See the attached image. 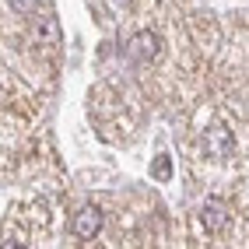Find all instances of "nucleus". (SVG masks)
<instances>
[{"mask_svg":"<svg viewBox=\"0 0 249 249\" xmlns=\"http://www.w3.org/2000/svg\"><path fill=\"white\" fill-rule=\"evenodd\" d=\"M158 53H161V42H158L155 32H137V36L126 42V56H130V63H137V67H147L151 60H158Z\"/></svg>","mask_w":249,"mask_h":249,"instance_id":"obj_1","label":"nucleus"},{"mask_svg":"<svg viewBox=\"0 0 249 249\" xmlns=\"http://www.w3.org/2000/svg\"><path fill=\"white\" fill-rule=\"evenodd\" d=\"M98 231H102V211L98 207H81L77 214H74V235L77 239H95Z\"/></svg>","mask_w":249,"mask_h":249,"instance_id":"obj_2","label":"nucleus"},{"mask_svg":"<svg viewBox=\"0 0 249 249\" xmlns=\"http://www.w3.org/2000/svg\"><path fill=\"white\" fill-rule=\"evenodd\" d=\"M200 225L211 231V235H218V231L228 225V207H225L221 200H207V204L200 207Z\"/></svg>","mask_w":249,"mask_h":249,"instance_id":"obj_3","label":"nucleus"},{"mask_svg":"<svg viewBox=\"0 0 249 249\" xmlns=\"http://www.w3.org/2000/svg\"><path fill=\"white\" fill-rule=\"evenodd\" d=\"M204 151L214 155V158H225V155L231 151V137H228V130H225V126L207 130V137H204Z\"/></svg>","mask_w":249,"mask_h":249,"instance_id":"obj_4","label":"nucleus"},{"mask_svg":"<svg viewBox=\"0 0 249 249\" xmlns=\"http://www.w3.org/2000/svg\"><path fill=\"white\" fill-rule=\"evenodd\" d=\"M11 11H18V14H32L36 11V0H7Z\"/></svg>","mask_w":249,"mask_h":249,"instance_id":"obj_5","label":"nucleus"},{"mask_svg":"<svg viewBox=\"0 0 249 249\" xmlns=\"http://www.w3.org/2000/svg\"><path fill=\"white\" fill-rule=\"evenodd\" d=\"M155 176L158 179H169V158H165V155H158V161H155Z\"/></svg>","mask_w":249,"mask_h":249,"instance_id":"obj_6","label":"nucleus"}]
</instances>
